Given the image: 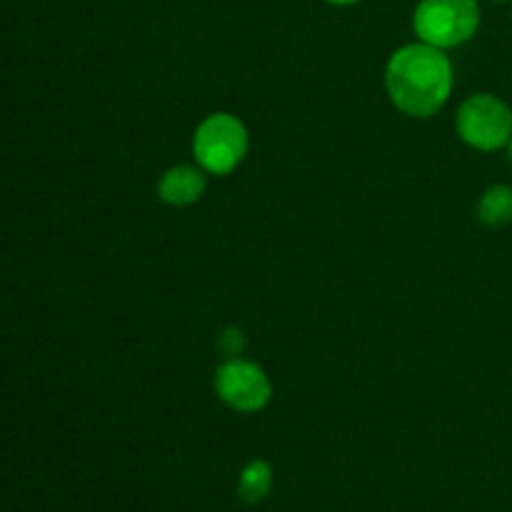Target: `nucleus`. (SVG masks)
<instances>
[{
  "mask_svg": "<svg viewBox=\"0 0 512 512\" xmlns=\"http://www.w3.org/2000/svg\"><path fill=\"white\" fill-rule=\"evenodd\" d=\"M205 175L208 173L200 165H173V168H168L160 175L158 198L165 205H173V208H188V205L198 203L205 195V188H208Z\"/></svg>",
  "mask_w": 512,
  "mask_h": 512,
  "instance_id": "423d86ee",
  "label": "nucleus"
},
{
  "mask_svg": "<svg viewBox=\"0 0 512 512\" xmlns=\"http://www.w3.org/2000/svg\"><path fill=\"white\" fill-rule=\"evenodd\" d=\"M480 28L478 0H420L413 13L418 40L440 50L460 48Z\"/></svg>",
  "mask_w": 512,
  "mask_h": 512,
  "instance_id": "7ed1b4c3",
  "label": "nucleus"
},
{
  "mask_svg": "<svg viewBox=\"0 0 512 512\" xmlns=\"http://www.w3.org/2000/svg\"><path fill=\"white\" fill-rule=\"evenodd\" d=\"M220 403L243 415L263 413L273 400V383L258 363L245 358H228L220 363L213 378Z\"/></svg>",
  "mask_w": 512,
  "mask_h": 512,
  "instance_id": "39448f33",
  "label": "nucleus"
},
{
  "mask_svg": "<svg viewBox=\"0 0 512 512\" xmlns=\"http://www.w3.org/2000/svg\"><path fill=\"white\" fill-rule=\"evenodd\" d=\"M493 3H508V0H493Z\"/></svg>",
  "mask_w": 512,
  "mask_h": 512,
  "instance_id": "f8f14e48",
  "label": "nucleus"
},
{
  "mask_svg": "<svg viewBox=\"0 0 512 512\" xmlns=\"http://www.w3.org/2000/svg\"><path fill=\"white\" fill-rule=\"evenodd\" d=\"M475 215H478L480 223L488 225V228H503V225L512 223V185H490V188L480 195Z\"/></svg>",
  "mask_w": 512,
  "mask_h": 512,
  "instance_id": "0eeeda50",
  "label": "nucleus"
},
{
  "mask_svg": "<svg viewBox=\"0 0 512 512\" xmlns=\"http://www.w3.org/2000/svg\"><path fill=\"white\" fill-rule=\"evenodd\" d=\"M505 150H508V163H510V168H512V138H510V143L505 145Z\"/></svg>",
  "mask_w": 512,
  "mask_h": 512,
  "instance_id": "9b49d317",
  "label": "nucleus"
},
{
  "mask_svg": "<svg viewBox=\"0 0 512 512\" xmlns=\"http://www.w3.org/2000/svg\"><path fill=\"white\" fill-rule=\"evenodd\" d=\"M325 3H330V5H338V8H348V5H355V3H360V0H325Z\"/></svg>",
  "mask_w": 512,
  "mask_h": 512,
  "instance_id": "9d476101",
  "label": "nucleus"
},
{
  "mask_svg": "<svg viewBox=\"0 0 512 512\" xmlns=\"http://www.w3.org/2000/svg\"><path fill=\"white\" fill-rule=\"evenodd\" d=\"M250 135L243 120L233 113H210L195 128L193 158L205 173L230 175L245 160Z\"/></svg>",
  "mask_w": 512,
  "mask_h": 512,
  "instance_id": "f03ea898",
  "label": "nucleus"
},
{
  "mask_svg": "<svg viewBox=\"0 0 512 512\" xmlns=\"http://www.w3.org/2000/svg\"><path fill=\"white\" fill-rule=\"evenodd\" d=\"M270 488H273V468L268 460H250L238 478V498L245 505H258L268 498Z\"/></svg>",
  "mask_w": 512,
  "mask_h": 512,
  "instance_id": "6e6552de",
  "label": "nucleus"
},
{
  "mask_svg": "<svg viewBox=\"0 0 512 512\" xmlns=\"http://www.w3.org/2000/svg\"><path fill=\"white\" fill-rule=\"evenodd\" d=\"M453 63L435 45L408 43L385 65V90L395 108L408 118H433L453 95Z\"/></svg>",
  "mask_w": 512,
  "mask_h": 512,
  "instance_id": "f257e3e1",
  "label": "nucleus"
},
{
  "mask_svg": "<svg viewBox=\"0 0 512 512\" xmlns=\"http://www.w3.org/2000/svg\"><path fill=\"white\" fill-rule=\"evenodd\" d=\"M218 350L223 353V358H240L245 350V335L240 328H225L218 335Z\"/></svg>",
  "mask_w": 512,
  "mask_h": 512,
  "instance_id": "1a4fd4ad",
  "label": "nucleus"
},
{
  "mask_svg": "<svg viewBox=\"0 0 512 512\" xmlns=\"http://www.w3.org/2000/svg\"><path fill=\"white\" fill-rule=\"evenodd\" d=\"M455 130L473 150L495 153L512 138V108L498 95L475 93L460 103Z\"/></svg>",
  "mask_w": 512,
  "mask_h": 512,
  "instance_id": "20e7f679",
  "label": "nucleus"
}]
</instances>
